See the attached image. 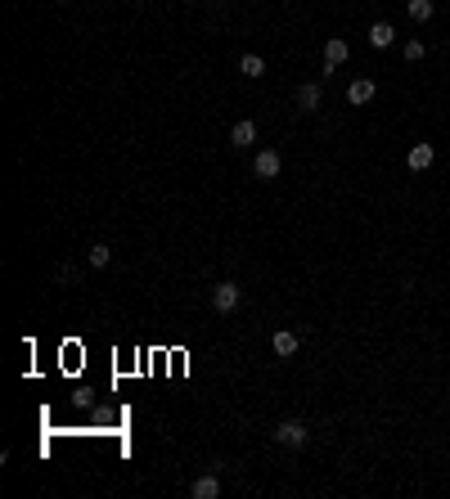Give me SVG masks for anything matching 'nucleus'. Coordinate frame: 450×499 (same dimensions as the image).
Segmentation results:
<instances>
[{
    "label": "nucleus",
    "mask_w": 450,
    "mask_h": 499,
    "mask_svg": "<svg viewBox=\"0 0 450 499\" xmlns=\"http://www.w3.org/2000/svg\"><path fill=\"white\" fill-rule=\"evenodd\" d=\"M239 72L243 76H266V59L262 54H243V59H239Z\"/></svg>",
    "instance_id": "12"
},
{
    "label": "nucleus",
    "mask_w": 450,
    "mask_h": 499,
    "mask_svg": "<svg viewBox=\"0 0 450 499\" xmlns=\"http://www.w3.org/2000/svg\"><path fill=\"white\" fill-rule=\"evenodd\" d=\"M433 158H437V149H433V144H415V149H410V171H428V167H433Z\"/></svg>",
    "instance_id": "6"
},
{
    "label": "nucleus",
    "mask_w": 450,
    "mask_h": 499,
    "mask_svg": "<svg viewBox=\"0 0 450 499\" xmlns=\"http://www.w3.org/2000/svg\"><path fill=\"white\" fill-rule=\"evenodd\" d=\"M86 261H90V265H95V270H104V265H109V261H113V252H109V247H104V243H95V247H90V252H86Z\"/></svg>",
    "instance_id": "14"
},
{
    "label": "nucleus",
    "mask_w": 450,
    "mask_h": 499,
    "mask_svg": "<svg viewBox=\"0 0 450 499\" xmlns=\"http://www.w3.org/2000/svg\"><path fill=\"white\" fill-rule=\"evenodd\" d=\"M257 140V122H234V131H230V144H239V149H243V144H252Z\"/></svg>",
    "instance_id": "11"
},
{
    "label": "nucleus",
    "mask_w": 450,
    "mask_h": 499,
    "mask_svg": "<svg viewBox=\"0 0 450 499\" xmlns=\"http://www.w3.org/2000/svg\"><path fill=\"white\" fill-rule=\"evenodd\" d=\"M374 99V81L369 76H356V81L347 85V104H369Z\"/></svg>",
    "instance_id": "7"
},
{
    "label": "nucleus",
    "mask_w": 450,
    "mask_h": 499,
    "mask_svg": "<svg viewBox=\"0 0 450 499\" xmlns=\"http://www.w3.org/2000/svg\"><path fill=\"white\" fill-rule=\"evenodd\" d=\"M189 495H194V499H216V495H221V482H216V473L198 477V482L189 486Z\"/></svg>",
    "instance_id": "8"
},
{
    "label": "nucleus",
    "mask_w": 450,
    "mask_h": 499,
    "mask_svg": "<svg viewBox=\"0 0 450 499\" xmlns=\"http://www.w3.org/2000/svg\"><path fill=\"white\" fill-rule=\"evenodd\" d=\"M271 347H275V356H280V360H289V356H298L302 338H298V333H289V329H280V333L271 338Z\"/></svg>",
    "instance_id": "4"
},
{
    "label": "nucleus",
    "mask_w": 450,
    "mask_h": 499,
    "mask_svg": "<svg viewBox=\"0 0 450 499\" xmlns=\"http://www.w3.org/2000/svg\"><path fill=\"white\" fill-rule=\"evenodd\" d=\"M392 41H396V27L392 23H374L369 27V45H374V50H387Z\"/></svg>",
    "instance_id": "9"
},
{
    "label": "nucleus",
    "mask_w": 450,
    "mask_h": 499,
    "mask_svg": "<svg viewBox=\"0 0 450 499\" xmlns=\"http://www.w3.org/2000/svg\"><path fill=\"white\" fill-rule=\"evenodd\" d=\"M252 171H257L262 180H275V176H280V153H275V149H262V153H257V162H252Z\"/></svg>",
    "instance_id": "5"
},
{
    "label": "nucleus",
    "mask_w": 450,
    "mask_h": 499,
    "mask_svg": "<svg viewBox=\"0 0 450 499\" xmlns=\"http://www.w3.org/2000/svg\"><path fill=\"white\" fill-rule=\"evenodd\" d=\"M347 54H351V45L342 41V36H333V41H324V72H333L338 63H347Z\"/></svg>",
    "instance_id": "3"
},
{
    "label": "nucleus",
    "mask_w": 450,
    "mask_h": 499,
    "mask_svg": "<svg viewBox=\"0 0 450 499\" xmlns=\"http://www.w3.org/2000/svg\"><path fill=\"white\" fill-rule=\"evenodd\" d=\"M405 59H410V63L424 59V41H405Z\"/></svg>",
    "instance_id": "15"
},
{
    "label": "nucleus",
    "mask_w": 450,
    "mask_h": 499,
    "mask_svg": "<svg viewBox=\"0 0 450 499\" xmlns=\"http://www.w3.org/2000/svg\"><path fill=\"white\" fill-rule=\"evenodd\" d=\"M271 436H275V445H289V450H302L306 441H311V427H306L302 418H289V423H280V427L271 432Z\"/></svg>",
    "instance_id": "1"
},
{
    "label": "nucleus",
    "mask_w": 450,
    "mask_h": 499,
    "mask_svg": "<svg viewBox=\"0 0 450 499\" xmlns=\"http://www.w3.org/2000/svg\"><path fill=\"white\" fill-rule=\"evenodd\" d=\"M320 99H324L320 85H311V81L298 85V108H302V113H315V108H320Z\"/></svg>",
    "instance_id": "10"
},
{
    "label": "nucleus",
    "mask_w": 450,
    "mask_h": 499,
    "mask_svg": "<svg viewBox=\"0 0 450 499\" xmlns=\"http://www.w3.org/2000/svg\"><path fill=\"white\" fill-rule=\"evenodd\" d=\"M239 302H243V288H239V284H230V279H225V284H216V288H212V306H216L221 315H230Z\"/></svg>",
    "instance_id": "2"
},
{
    "label": "nucleus",
    "mask_w": 450,
    "mask_h": 499,
    "mask_svg": "<svg viewBox=\"0 0 450 499\" xmlns=\"http://www.w3.org/2000/svg\"><path fill=\"white\" fill-rule=\"evenodd\" d=\"M410 18H415V23H428V18H433V0H410Z\"/></svg>",
    "instance_id": "13"
}]
</instances>
